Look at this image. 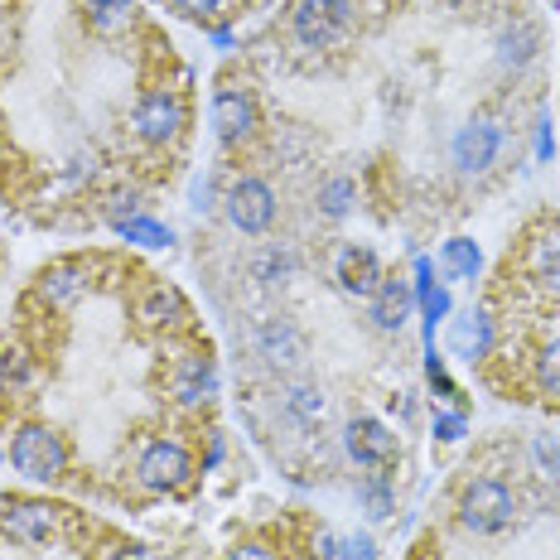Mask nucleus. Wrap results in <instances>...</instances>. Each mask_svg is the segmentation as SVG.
Returning a JSON list of instances; mask_svg holds the SVG:
<instances>
[{
    "label": "nucleus",
    "mask_w": 560,
    "mask_h": 560,
    "mask_svg": "<svg viewBox=\"0 0 560 560\" xmlns=\"http://www.w3.org/2000/svg\"><path fill=\"white\" fill-rule=\"evenodd\" d=\"M512 517H517V493H512L503 478H474L459 493V522L478 536L508 532Z\"/></svg>",
    "instance_id": "obj_1"
},
{
    "label": "nucleus",
    "mask_w": 560,
    "mask_h": 560,
    "mask_svg": "<svg viewBox=\"0 0 560 560\" xmlns=\"http://www.w3.org/2000/svg\"><path fill=\"white\" fill-rule=\"evenodd\" d=\"M10 464L25 478H34V483H58L68 469V445L49 425H25L10 440Z\"/></svg>",
    "instance_id": "obj_2"
},
{
    "label": "nucleus",
    "mask_w": 560,
    "mask_h": 560,
    "mask_svg": "<svg viewBox=\"0 0 560 560\" xmlns=\"http://www.w3.org/2000/svg\"><path fill=\"white\" fill-rule=\"evenodd\" d=\"M353 5L348 0H295L290 10V30H295L300 49H334L348 34Z\"/></svg>",
    "instance_id": "obj_3"
},
{
    "label": "nucleus",
    "mask_w": 560,
    "mask_h": 560,
    "mask_svg": "<svg viewBox=\"0 0 560 560\" xmlns=\"http://www.w3.org/2000/svg\"><path fill=\"white\" fill-rule=\"evenodd\" d=\"M223 208H228V223L237 232H247V237H261L276 223V194L266 179H237L228 189Z\"/></svg>",
    "instance_id": "obj_4"
},
{
    "label": "nucleus",
    "mask_w": 560,
    "mask_h": 560,
    "mask_svg": "<svg viewBox=\"0 0 560 560\" xmlns=\"http://www.w3.org/2000/svg\"><path fill=\"white\" fill-rule=\"evenodd\" d=\"M189 474H194L189 454H184V445H174V440L145 445V454H140V464H136V478L150 493H179V488L189 483Z\"/></svg>",
    "instance_id": "obj_5"
},
{
    "label": "nucleus",
    "mask_w": 560,
    "mask_h": 560,
    "mask_svg": "<svg viewBox=\"0 0 560 560\" xmlns=\"http://www.w3.org/2000/svg\"><path fill=\"white\" fill-rule=\"evenodd\" d=\"M184 126V102L174 97V92H145V97L136 102L131 112V131L140 140H150V145H165V140L179 136Z\"/></svg>",
    "instance_id": "obj_6"
},
{
    "label": "nucleus",
    "mask_w": 560,
    "mask_h": 560,
    "mask_svg": "<svg viewBox=\"0 0 560 560\" xmlns=\"http://www.w3.org/2000/svg\"><path fill=\"white\" fill-rule=\"evenodd\" d=\"M343 450L358 469H387L396 459V435L382 420L358 416V420H348V430H343Z\"/></svg>",
    "instance_id": "obj_7"
},
{
    "label": "nucleus",
    "mask_w": 560,
    "mask_h": 560,
    "mask_svg": "<svg viewBox=\"0 0 560 560\" xmlns=\"http://www.w3.org/2000/svg\"><path fill=\"white\" fill-rule=\"evenodd\" d=\"M213 131L223 145H242L256 131V97L247 88H218L213 92Z\"/></svg>",
    "instance_id": "obj_8"
},
{
    "label": "nucleus",
    "mask_w": 560,
    "mask_h": 560,
    "mask_svg": "<svg viewBox=\"0 0 560 560\" xmlns=\"http://www.w3.org/2000/svg\"><path fill=\"white\" fill-rule=\"evenodd\" d=\"M54 527H58V508H49V503H34V498H10V503L0 508V532H5L10 541L39 546Z\"/></svg>",
    "instance_id": "obj_9"
},
{
    "label": "nucleus",
    "mask_w": 560,
    "mask_h": 560,
    "mask_svg": "<svg viewBox=\"0 0 560 560\" xmlns=\"http://www.w3.org/2000/svg\"><path fill=\"white\" fill-rule=\"evenodd\" d=\"M256 353H261L271 368H300L310 358V343H305V334H300L295 324L276 314V319L256 324Z\"/></svg>",
    "instance_id": "obj_10"
},
{
    "label": "nucleus",
    "mask_w": 560,
    "mask_h": 560,
    "mask_svg": "<svg viewBox=\"0 0 560 560\" xmlns=\"http://www.w3.org/2000/svg\"><path fill=\"white\" fill-rule=\"evenodd\" d=\"M498 145H503V131H498V121L478 116V121H469L459 136H454V165H459L464 174H483L498 160Z\"/></svg>",
    "instance_id": "obj_11"
},
{
    "label": "nucleus",
    "mask_w": 560,
    "mask_h": 560,
    "mask_svg": "<svg viewBox=\"0 0 560 560\" xmlns=\"http://www.w3.org/2000/svg\"><path fill=\"white\" fill-rule=\"evenodd\" d=\"M170 392H174V401H179L184 411H198V406H208L218 396V368H213V358H184V363L174 368V377H170Z\"/></svg>",
    "instance_id": "obj_12"
},
{
    "label": "nucleus",
    "mask_w": 560,
    "mask_h": 560,
    "mask_svg": "<svg viewBox=\"0 0 560 560\" xmlns=\"http://www.w3.org/2000/svg\"><path fill=\"white\" fill-rule=\"evenodd\" d=\"M338 285H343V295H353V300H372L382 290V261L372 256L368 247H343L338 252Z\"/></svg>",
    "instance_id": "obj_13"
},
{
    "label": "nucleus",
    "mask_w": 560,
    "mask_h": 560,
    "mask_svg": "<svg viewBox=\"0 0 560 560\" xmlns=\"http://www.w3.org/2000/svg\"><path fill=\"white\" fill-rule=\"evenodd\" d=\"M445 343H450L454 358H464V363H478V358H488V348H493V319H488L483 310L459 314V319H450Z\"/></svg>",
    "instance_id": "obj_14"
},
{
    "label": "nucleus",
    "mask_w": 560,
    "mask_h": 560,
    "mask_svg": "<svg viewBox=\"0 0 560 560\" xmlns=\"http://www.w3.org/2000/svg\"><path fill=\"white\" fill-rule=\"evenodd\" d=\"M411 305H416V290L411 280H382V290L372 295V324H377L382 334H396L406 319H411Z\"/></svg>",
    "instance_id": "obj_15"
},
{
    "label": "nucleus",
    "mask_w": 560,
    "mask_h": 560,
    "mask_svg": "<svg viewBox=\"0 0 560 560\" xmlns=\"http://www.w3.org/2000/svg\"><path fill=\"white\" fill-rule=\"evenodd\" d=\"M280 416L290 420L295 430H314L329 411V401H324L319 387H310V382H290V387H280Z\"/></svg>",
    "instance_id": "obj_16"
},
{
    "label": "nucleus",
    "mask_w": 560,
    "mask_h": 560,
    "mask_svg": "<svg viewBox=\"0 0 560 560\" xmlns=\"http://www.w3.org/2000/svg\"><path fill=\"white\" fill-rule=\"evenodd\" d=\"M88 290V266L83 261H58V266H49V271L39 276V295L49 300V305H73L78 295Z\"/></svg>",
    "instance_id": "obj_17"
},
{
    "label": "nucleus",
    "mask_w": 560,
    "mask_h": 560,
    "mask_svg": "<svg viewBox=\"0 0 560 560\" xmlns=\"http://www.w3.org/2000/svg\"><path fill=\"white\" fill-rule=\"evenodd\" d=\"M140 319H145L150 329H165V324L189 319V305H184V295L174 285H150L145 300H140Z\"/></svg>",
    "instance_id": "obj_18"
},
{
    "label": "nucleus",
    "mask_w": 560,
    "mask_h": 560,
    "mask_svg": "<svg viewBox=\"0 0 560 560\" xmlns=\"http://www.w3.org/2000/svg\"><path fill=\"white\" fill-rule=\"evenodd\" d=\"M532 280L541 290H551V295H560V228L541 232L532 242Z\"/></svg>",
    "instance_id": "obj_19"
},
{
    "label": "nucleus",
    "mask_w": 560,
    "mask_h": 560,
    "mask_svg": "<svg viewBox=\"0 0 560 560\" xmlns=\"http://www.w3.org/2000/svg\"><path fill=\"white\" fill-rule=\"evenodd\" d=\"M536 44H541V34H536V25H517L508 30L503 39H498V63L503 68H527L536 58Z\"/></svg>",
    "instance_id": "obj_20"
},
{
    "label": "nucleus",
    "mask_w": 560,
    "mask_h": 560,
    "mask_svg": "<svg viewBox=\"0 0 560 560\" xmlns=\"http://www.w3.org/2000/svg\"><path fill=\"white\" fill-rule=\"evenodd\" d=\"M83 10H88V20L97 34H121L136 15L131 0H83Z\"/></svg>",
    "instance_id": "obj_21"
},
{
    "label": "nucleus",
    "mask_w": 560,
    "mask_h": 560,
    "mask_svg": "<svg viewBox=\"0 0 560 560\" xmlns=\"http://www.w3.org/2000/svg\"><path fill=\"white\" fill-rule=\"evenodd\" d=\"M440 261H445V271L454 280H474L478 266H483V252H478V242H469V237H450L445 252H440Z\"/></svg>",
    "instance_id": "obj_22"
},
{
    "label": "nucleus",
    "mask_w": 560,
    "mask_h": 560,
    "mask_svg": "<svg viewBox=\"0 0 560 560\" xmlns=\"http://www.w3.org/2000/svg\"><path fill=\"white\" fill-rule=\"evenodd\" d=\"M116 232H121L126 242H140V247H170V242H174L170 223H155V218H145V213H136V218H126V223H116Z\"/></svg>",
    "instance_id": "obj_23"
},
{
    "label": "nucleus",
    "mask_w": 560,
    "mask_h": 560,
    "mask_svg": "<svg viewBox=\"0 0 560 560\" xmlns=\"http://www.w3.org/2000/svg\"><path fill=\"white\" fill-rule=\"evenodd\" d=\"M416 300H420V314H425V338H435V324L450 314V290L435 285V280H425V285H411Z\"/></svg>",
    "instance_id": "obj_24"
},
{
    "label": "nucleus",
    "mask_w": 560,
    "mask_h": 560,
    "mask_svg": "<svg viewBox=\"0 0 560 560\" xmlns=\"http://www.w3.org/2000/svg\"><path fill=\"white\" fill-rule=\"evenodd\" d=\"M353 198H358L353 179H343V174H338V179H329V184L319 189V213H324V218H343L348 208H353Z\"/></svg>",
    "instance_id": "obj_25"
},
{
    "label": "nucleus",
    "mask_w": 560,
    "mask_h": 560,
    "mask_svg": "<svg viewBox=\"0 0 560 560\" xmlns=\"http://www.w3.org/2000/svg\"><path fill=\"white\" fill-rule=\"evenodd\" d=\"M536 382H541L546 396L560 401V338H551V343L541 348V358H536Z\"/></svg>",
    "instance_id": "obj_26"
},
{
    "label": "nucleus",
    "mask_w": 560,
    "mask_h": 560,
    "mask_svg": "<svg viewBox=\"0 0 560 560\" xmlns=\"http://www.w3.org/2000/svg\"><path fill=\"white\" fill-rule=\"evenodd\" d=\"M358 498H363V508H368L372 522L392 517V488L382 483V478H363V483H358Z\"/></svg>",
    "instance_id": "obj_27"
},
{
    "label": "nucleus",
    "mask_w": 560,
    "mask_h": 560,
    "mask_svg": "<svg viewBox=\"0 0 560 560\" xmlns=\"http://www.w3.org/2000/svg\"><path fill=\"white\" fill-rule=\"evenodd\" d=\"M290 271H295V256H290V252L271 247V252H261V256H256V280H266V285H276V280H285Z\"/></svg>",
    "instance_id": "obj_28"
},
{
    "label": "nucleus",
    "mask_w": 560,
    "mask_h": 560,
    "mask_svg": "<svg viewBox=\"0 0 560 560\" xmlns=\"http://www.w3.org/2000/svg\"><path fill=\"white\" fill-rule=\"evenodd\" d=\"M532 464L541 478H560V440L556 435H536L532 440Z\"/></svg>",
    "instance_id": "obj_29"
},
{
    "label": "nucleus",
    "mask_w": 560,
    "mask_h": 560,
    "mask_svg": "<svg viewBox=\"0 0 560 560\" xmlns=\"http://www.w3.org/2000/svg\"><path fill=\"white\" fill-rule=\"evenodd\" d=\"M469 435V420L459 411H440L435 416V440H445V445H459V440Z\"/></svg>",
    "instance_id": "obj_30"
},
{
    "label": "nucleus",
    "mask_w": 560,
    "mask_h": 560,
    "mask_svg": "<svg viewBox=\"0 0 560 560\" xmlns=\"http://www.w3.org/2000/svg\"><path fill=\"white\" fill-rule=\"evenodd\" d=\"M10 382H15V387H25V382H30V368H25V358L5 348V353H0V387H10Z\"/></svg>",
    "instance_id": "obj_31"
},
{
    "label": "nucleus",
    "mask_w": 560,
    "mask_h": 560,
    "mask_svg": "<svg viewBox=\"0 0 560 560\" xmlns=\"http://www.w3.org/2000/svg\"><path fill=\"white\" fill-rule=\"evenodd\" d=\"M136 213H140V198H136V194H116V198H112V208H107L112 228H116V223H126V218H136Z\"/></svg>",
    "instance_id": "obj_32"
},
{
    "label": "nucleus",
    "mask_w": 560,
    "mask_h": 560,
    "mask_svg": "<svg viewBox=\"0 0 560 560\" xmlns=\"http://www.w3.org/2000/svg\"><path fill=\"white\" fill-rule=\"evenodd\" d=\"M174 10H179V15H189V20H208L218 10V0H174Z\"/></svg>",
    "instance_id": "obj_33"
},
{
    "label": "nucleus",
    "mask_w": 560,
    "mask_h": 560,
    "mask_svg": "<svg viewBox=\"0 0 560 560\" xmlns=\"http://www.w3.org/2000/svg\"><path fill=\"white\" fill-rule=\"evenodd\" d=\"M343 551H348V560H377V546H372V536H353Z\"/></svg>",
    "instance_id": "obj_34"
},
{
    "label": "nucleus",
    "mask_w": 560,
    "mask_h": 560,
    "mask_svg": "<svg viewBox=\"0 0 560 560\" xmlns=\"http://www.w3.org/2000/svg\"><path fill=\"white\" fill-rule=\"evenodd\" d=\"M338 546H343V541H338L334 532H319V541H314V556H319V560H338V556H343Z\"/></svg>",
    "instance_id": "obj_35"
},
{
    "label": "nucleus",
    "mask_w": 560,
    "mask_h": 560,
    "mask_svg": "<svg viewBox=\"0 0 560 560\" xmlns=\"http://www.w3.org/2000/svg\"><path fill=\"white\" fill-rule=\"evenodd\" d=\"M551 150H556V140H551V121H541V126H536V160H551Z\"/></svg>",
    "instance_id": "obj_36"
},
{
    "label": "nucleus",
    "mask_w": 560,
    "mask_h": 560,
    "mask_svg": "<svg viewBox=\"0 0 560 560\" xmlns=\"http://www.w3.org/2000/svg\"><path fill=\"white\" fill-rule=\"evenodd\" d=\"M208 208H213V184L198 179L194 184V213H208Z\"/></svg>",
    "instance_id": "obj_37"
},
{
    "label": "nucleus",
    "mask_w": 560,
    "mask_h": 560,
    "mask_svg": "<svg viewBox=\"0 0 560 560\" xmlns=\"http://www.w3.org/2000/svg\"><path fill=\"white\" fill-rule=\"evenodd\" d=\"M92 174H97V165H92V155L83 160V155H78V160H68V179H92Z\"/></svg>",
    "instance_id": "obj_38"
},
{
    "label": "nucleus",
    "mask_w": 560,
    "mask_h": 560,
    "mask_svg": "<svg viewBox=\"0 0 560 560\" xmlns=\"http://www.w3.org/2000/svg\"><path fill=\"white\" fill-rule=\"evenodd\" d=\"M228 560H276L271 551H266V546H237V551H228Z\"/></svg>",
    "instance_id": "obj_39"
},
{
    "label": "nucleus",
    "mask_w": 560,
    "mask_h": 560,
    "mask_svg": "<svg viewBox=\"0 0 560 560\" xmlns=\"http://www.w3.org/2000/svg\"><path fill=\"white\" fill-rule=\"evenodd\" d=\"M107 560H145V556H140V551H136V546H121V551H112Z\"/></svg>",
    "instance_id": "obj_40"
},
{
    "label": "nucleus",
    "mask_w": 560,
    "mask_h": 560,
    "mask_svg": "<svg viewBox=\"0 0 560 560\" xmlns=\"http://www.w3.org/2000/svg\"><path fill=\"white\" fill-rule=\"evenodd\" d=\"M445 5H464V0H445Z\"/></svg>",
    "instance_id": "obj_41"
}]
</instances>
